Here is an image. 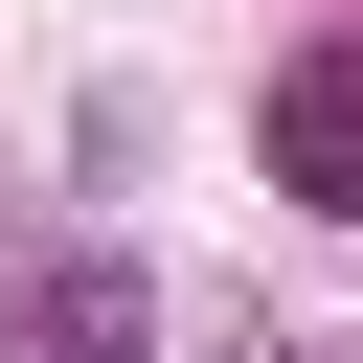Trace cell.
<instances>
[{
  "instance_id": "cell-1",
  "label": "cell",
  "mask_w": 363,
  "mask_h": 363,
  "mask_svg": "<svg viewBox=\"0 0 363 363\" xmlns=\"http://www.w3.org/2000/svg\"><path fill=\"white\" fill-rule=\"evenodd\" d=\"M272 204L363 227V45H295V68H272Z\"/></svg>"
},
{
  "instance_id": "cell-2",
  "label": "cell",
  "mask_w": 363,
  "mask_h": 363,
  "mask_svg": "<svg viewBox=\"0 0 363 363\" xmlns=\"http://www.w3.org/2000/svg\"><path fill=\"white\" fill-rule=\"evenodd\" d=\"M136 340H159V295H136L113 250H68V272H45V363H136Z\"/></svg>"
},
{
  "instance_id": "cell-3",
  "label": "cell",
  "mask_w": 363,
  "mask_h": 363,
  "mask_svg": "<svg viewBox=\"0 0 363 363\" xmlns=\"http://www.w3.org/2000/svg\"><path fill=\"white\" fill-rule=\"evenodd\" d=\"M227 363H318V340H227Z\"/></svg>"
}]
</instances>
